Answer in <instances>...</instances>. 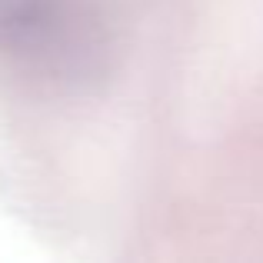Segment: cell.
Masks as SVG:
<instances>
[{
    "mask_svg": "<svg viewBox=\"0 0 263 263\" xmlns=\"http://www.w3.org/2000/svg\"><path fill=\"white\" fill-rule=\"evenodd\" d=\"M110 0H0V73L40 93H84L117 57Z\"/></svg>",
    "mask_w": 263,
    "mask_h": 263,
    "instance_id": "obj_1",
    "label": "cell"
}]
</instances>
